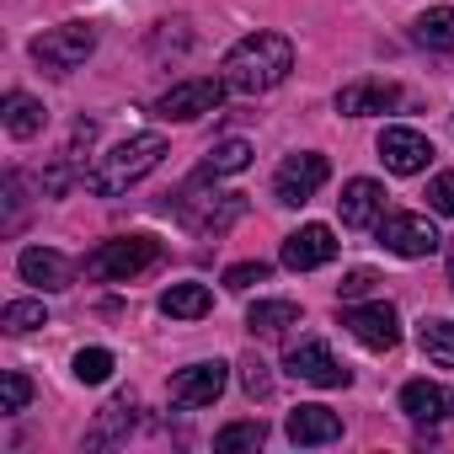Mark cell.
<instances>
[{"instance_id": "cell-18", "label": "cell", "mask_w": 454, "mask_h": 454, "mask_svg": "<svg viewBox=\"0 0 454 454\" xmlns=\"http://www.w3.org/2000/svg\"><path fill=\"white\" fill-rule=\"evenodd\" d=\"M134 395L123 390V395H113L102 411H97V422H91V433H86V449H107V443H123L129 433H134Z\"/></svg>"}, {"instance_id": "cell-15", "label": "cell", "mask_w": 454, "mask_h": 454, "mask_svg": "<svg viewBox=\"0 0 454 454\" xmlns=\"http://www.w3.org/2000/svg\"><path fill=\"white\" fill-rule=\"evenodd\" d=\"M401 102V86L385 81V75H364V81H348L337 91V113L342 118H369V113H390Z\"/></svg>"}, {"instance_id": "cell-28", "label": "cell", "mask_w": 454, "mask_h": 454, "mask_svg": "<svg viewBox=\"0 0 454 454\" xmlns=\"http://www.w3.org/2000/svg\"><path fill=\"white\" fill-rule=\"evenodd\" d=\"M107 374H113V353L107 348H81L75 353V380L81 385H102Z\"/></svg>"}, {"instance_id": "cell-11", "label": "cell", "mask_w": 454, "mask_h": 454, "mask_svg": "<svg viewBox=\"0 0 454 454\" xmlns=\"http://www.w3.org/2000/svg\"><path fill=\"white\" fill-rule=\"evenodd\" d=\"M224 385H231V364H219V358L187 364V369L171 380V401H176V406H214V401L224 395Z\"/></svg>"}, {"instance_id": "cell-20", "label": "cell", "mask_w": 454, "mask_h": 454, "mask_svg": "<svg viewBox=\"0 0 454 454\" xmlns=\"http://www.w3.org/2000/svg\"><path fill=\"white\" fill-rule=\"evenodd\" d=\"M160 310H166L171 321H203V316L214 310V294H208V284H171V289L160 294Z\"/></svg>"}, {"instance_id": "cell-21", "label": "cell", "mask_w": 454, "mask_h": 454, "mask_svg": "<svg viewBox=\"0 0 454 454\" xmlns=\"http://www.w3.org/2000/svg\"><path fill=\"white\" fill-rule=\"evenodd\" d=\"M43 123H49L43 102H33L27 91H6V134L12 139H33V134H43Z\"/></svg>"}, {"instance_id": "cell-8", "label": "cell", "mask_w": 454, "mask_h": 454, "mask_svg": "<svg viewBox=\"0 0 454 454\" xmlns=\"http://www.w3.org/2000/svg\"><path fill=\"white\" fill-rule=\"evenodd\" d=\"M374 231H380V247L395 252V257H433L443 247L427 214H385Z\"/></svg>"}, {"instance_id": "cell-19", "label": "cell", "mask_w": 454, "mask_h": 454, "mask_svg": "<svg viewBox=\"0 0 454 454\" xmlns=\"http://www.w3.org/2000/svg\"><path fill=\"white\" fill-rule=\"evenodd\" d=\"M449 406H454V395H449L438 380H411V385H401V411H406L411 422H443Z\"/></svg>"}, {"instance_id": "cell-23", "label": "cell", "mask_w": 454, "mask_h": 454, "mask_svg": "<svg viewBox=\"0 0 454 454\" xmlns=\"http://www.w3.org/2000/svg\"><path fill=\"white\" fill-rule=\"evenodd\" d=\"M411 38H417L422 49H433V54L454 49V6H433V12H422V17L411 22Z\"/></svg>"}, {"instance_id": "cell-29", "label": "cell", "mask_w": 454, "mask_h": 454, "mask_svg": "<svg viewBox=\"0 0 454 454\" xmlns=\"http://www.w3.org/2000/svg\"><path fill=\"white\" fill-rule=\"evenodd\" d=\"M273 278V262H236V268H224V289H236V294H247L252 284H268Z\"/></svg>"}, {"instance_id": "cell-32", "label": "cell", "mask_w": 454, "mask_h": 454, "mask_svg": "<svg viewBox=\"0 0 454 454\" xmlns=\"http://www.w3.org/2000/svg\"><path fill=\"white\" fill-rule=\"evenodd\" d=\"M27 401H33L27 374H6V380H0V411H22Z\"/></svg>"}, {"instance_id": "cell-17", "label": "cell", "mask_w": 454, "mask_h": 454, "mask_svg": "<svg viewBox=\"0 0 454 454\" xmlns=\"http://www.w3.org/2000/svg\"><path fill=\"white\" fill-rule=\"evenodd\" d=\"M284 433L294 438V443H337L342 438V417L332 411V406H294L289 411V422H284Z\"/></svg>"}, {"instance_id": "cell-26", "label": "cell", "mask_w": 454, "mask_h": 454, "mask_svg": "<svg viewBox=\"0 0 454 454\" xmlns=\"http://www.w3.org/2000/svg\"><path fill=\"white\" fill-rule=\"evenodd\" d=\"M417 348H422L438 369H454V321H422V326H417Z\"/></svg>"}, {"instance_id": "cell-24", "label": "cell", "mask_w": 454, "mask_h": 454, "mask_svg": "<svg viewBox=\"0 0 454 454\" xmlns=\"http://www.w3.org/2000/svg\"><path fill=\"white\" fill-rule=\"evenodd\" d=\"M252 166V145L247 139H219L208 155H203V176H236Z\"/></svg>"}, {"instance_id": "cell-3", "label": "cell", "mask_w": 454, "mask_h": 454, "mask_svg": "<svg viewBox=\"0 0 454 454\" xmlns=\"http://www.w3.org/2000/svg\"><path fill=\"white\" fill-rule=\"evenodd\" d=\"M203 182V176H198ZM198 182H187L182 187V198H176V219L187 224L192 236H224L231 224L247 214V198L241 192H203Z\"/></svg>"}, {"instance_id": "cell-27", "label": "cell", "mask_w": 454, "mask_h": 454, "mask_svg": "<svg viewBox=\"0 0 454 454\" xmlns=\"http://www.w3.org/2000/svg\"><path fill=\"white\" fill-rule=\"evenodd\" d=\"M0 326L6 332H38V326H49V310H43V300H12L6 310H0Z\"/></svg>"}, {"instance_id": "cell-25", "label": "cell", "mask_w": 454, "mask_h": 454, "mask_svg": "<svg viewBox=\"0 0 454 454\" xmlns=\"http://www.w3.org/2000/svg\"><path fill=\"white\" fill-rule=\"evenodd\" d=\"M268 443V422L262 417H247V422H231L214 433V449L219 454H241V449H262Z\"/></svg>"}, {"instance_id": "cell-6", "label": "cell", "mask_w": 454, "mask_h": 454, "mask_svg": "<svg viewBox=\"0 0 454 454\" xmlns=\"http://www.w3.org/2000/svg\"><path fill=\"white\" fill-rule=\"evenodd\" d=\"M224 75L219 81H208V75H198V81H176L160 102H155V118H166V123H192V118H203V113H214L219 102H224Z\"/></svg>"}, {"instance_id": "cell-22", "label": "cell", "mask_w": 454, "mask_h": 454, "mask_svg": "<svg viewBox=\"0 0 454 454\" xmlns=\"http://www.w3.org/2000/svg\"><path fill=\"white\" fill-rule=\"evenodd\" d=\"M300 321V305L294 300H257L252 310H247V326L257 332V337H278V332H289Z\"/></svg>"}, {"instance_id": "cell-10", "label": "cell", "mask_w": 454, "mask_h": 454, "mask_svg": "<svg viewBox=\"0 0 454 454\" xmlns=\"http://www.w3.org/2000/svg\"><path fill=\"white\" fill-rule=\"evenodd\" d=\"M284 369H289L294 380H305V385H321V390H342V385H353V374L332 358V348H326L321 337L294 342V348H289V358H284Z\"/></svg>"}, {"instance_id": "cell-31", "label": "cell", "mask_w": 454, "mask_h": 454, "mask_svg": "<svg viewBox=\"0 0 454 454\" xmlns=\"http://www.w3.org/2000/svg\"><path fill=\"white\" fill-rule=\"evenodd\" d=\"M374 284H380V273H369V268H353V273L337 284V300H342V305H358L364 294H374Z\"/></svg>"}, {"instance_id": "cell-1", "label": "cell", "mask_w": 454, "mask_h": 454, "mask_svg": "<svg viewBox=\"0 0 454 454\" xmlns=\"http://www.w3.org/2000/svg\"><path fill=\"white\" fill-rule=\"evenodd\" d=\"M289 70H294V43L284 33H247L231 54H224V86L241 91V97L284 86Z\"/></svg>"}, {"instance_id": "cell-34", "label": "cell", "mask_w": 454, "mask_h": 454, "mask_svg": "<svg viewBox=\"0 0 454 454\" xmlns=\"http://www.w3.org/2000/svg\"><path fill=\"white\" fill-rule=\"evenodd\" d=\"M449 284H454V241H449Z\"/></svg>"}, {"instance_id": "cell-16", "label": "cell", "mask_w": 454, "mask_h": 454, "mask_svg": "<svg viewBox=\"0 0 454 454\" xmlns=\"http://www.w3.org/2000/svg\"><path fill=\"white\" fill-rule=\"evenodd\" d=\"M337 208H342V224H348V231H369V224L385 219V187L369 182V176H353V182L342 187Z\"/></svg>"}, {"instance_id": "cell-14", "label": "cell", "mask_w": 454, "mask_h": 454, "mask_svg": "<svg viewBox=\"0 0 454 454\" xmlns=\"http://www.w3.org/2000/svg\"><path fill=\"white\" fill-rule=\"evenodd\" d=\"M17 273H22V284H33L43 294H59V289L75 284V262L65 252H54V247H27L17 257Z\"/></svg>"}, {"instance_id": "cell-30", "label": "cell", "mask_w": 454, "mask_h": 454, "mask_svg": "<svg viewBox=\"0 0 454 454\" xmlns=\"http://www.w3.org/2000/svg\"><path fill=\"white\" fill-rule=\"evenodd\" d=\"M241 390L252 395V401H268L273 395V374H268V364L252 353V358H241Z\"/></svg>"}, {"instance_id": "cell-12", "label": "cell", "mask_w": 454, "mask_h": 454, "mask_svg": "<svg viewBox=\"0 0 454 454\" xmlns=\"http://www.w3.org/2000/svg\"><path fill=\"white\" fill-rule=\"evenodd\" d=\"M380 160H385L395 176H417V171H427V160H433V139L417 134V129L390 123V129L380 134Z\"/></svg>"}, {"instance_id": "cell-4", "label": "cell", "mask_w": 454, "mask_h": 454, "mask_svg": "<svg viewBox=\"0 0 454 454\" xmlns=\"http://www.w3.org/2000/svg\"><path fill=\"white\" fill-rule=\"evenodd\" d=\"M155 257H160V241H150V236H118V241H102L81 268H86V278H97V284H129V278H139Z\"/></svg>"}, {"instance_id": "cell-2", "label": "cell", "mask_w": 454, "mask_h": 454, "mask_svg": "<svg viewBox=\"0 0 454 454\" xmlns=\"http://www.w3.org/2000/svg\"><path fill=\"white\" fill-rule=\"evenodd\" d=\"M166 160V139L160 134H129L123 145H113L91 171H86V187L97 192V198H118V192H129L134 182H145L155 166Z\"/></svg>"}, {"instance_id": "cell-33", "label": "cell", "mask_w": 454, "mask_h": 454, "mask_svg": "<svg viewBox=\"0 0 454 454\" xmlns=\"http://www.w3.org/2000/svg\"><path fill=\"white\" fill-rule=\"evenodd\" d=\"M427 208L433 214H454V171H438L427 182Z\"/></svg>"}, {"instance_id": "cell-9", "label": "cell", "mask_w": 454, "mask_h": 454, "mask_svg": "<svg viewBox=\"0 0 454 454\" xmlns=\"http://www.w3.org/2000/svg\"><path fill=\"white\" fill-rule=\"evenodd\" d=\"M342 326H348L369 353H390V348L401 342V316H395V305H385V300L348 305V310H342Z\"/></svg>"}, {"instance_id": "cell-7", "label": "cell", "mask_w": 454, "mask_h": 454, "mask_svg": "<svg viewBox=\"0 0 454 454\" xmlns=\"http://www.w3.org/2000/svg\"><path fill=\"white\" fill-rule=\"evenodd\" d=\"M326 176H332L326 155L300 150V155H289V160L278 166V176H273V198H278V203H289V208H300V203H310V198L321 192V182H326Z\"/></svg>"}, {"instance_id": "cell-13", "label": "cell", "mask_w": 454, "mask_h": 454, "mask_svg": "<svg viewBox=\"0 0 454 454\" xmlns=\"http://www.w3.org/2000/svg\"><path fill=\"white\" fill-rule=\"evenodd\" d=\"M332 257H337V236H332V224H300L294 236H284V268H289V273L326 268Z\"/></svg>"}, {"instance_id": "cell-5", "label": "cell", "mask_w": 454, "mask_h": 454, "mask_svg": "<svg viewBox=\"0 0 454 454\" xmlns=\"http://www.w3.org/2000/svg\"><path fill=\"white\" fill-rule=\"evenodd\" d=\"M91 54H97V27H91V22H65V27H49L43 38H33V59H38L49 75H70V70H81Z\"/></svg>"}]
</instances>
